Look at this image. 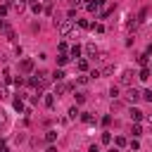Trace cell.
Returning <instances> with one entry per match:
<instances>
[{
  "label": "cell",
  "mask_w": 152,
  "mask_h": 152,
  "mask_svg": "<svg viewBox=\"0 0 152 152\" xmlns=\"http://www.w3.org/2000/svg\"><path fill=\"white\" fill-rule=\"evenodd\" d=\"M57 28H59V33H62V36H69V33H74V24H71L69 19L59 21V24H57Z\"/></svg>",
  "instance_id": "cell-1"
},
{
  "label": "cell",
  "mask_w": 152,
  "mask_h": 152,
  "mask_svg": "<svg viewBox=\"0 0 152 152\" xmlns=\"http://www.w3.org/2000/svg\"><path fill=\"white\" fill-rule=\"evenodd\" d=\"M126 100H128L131 104H133V102H138V100H140V90H135V88H131V90L126 93Z\"/></svg>",
  "instance_id": "cell-2"
},
{
  "label": "cell",
  "mask_w": 152,
  "mask_h": 152,
  "mask_svg": "<svg viewBox=\"0 0 152 152\" xmlns=\"http://www.w3.org/2000/svg\"><path fill=\"white\" fill-rule=\"evenodd\" d=\"M86 55H88V57H97V55H100V50L95 48V43H88V45H86Z\"/></svg>",
  "instance_id": "cell-3"
},
{
  "label": "cell",
  "mask_w": 152,
  "mask_h": 152,
  "mask_svg": "<svg viewBox=\"0 0 152 152\" xmlns=\"http://www.w3.org/2000/svg\"><path fill=\"white\" fill-rule=\"evenodd\" d=\"M21 71L24 74H31L33 71V59H21Z\"/></svg>",
  "instance_id": "cell-4"
},
{
  "label": "cell",
  "mask_w": 152,
  "mask_h": 152,
  "mask_svg": "<svg viewBox=\"0 0 152 152\" xmlns=\"http://www.w3.org/2000/svg\"><path fill=\"white\" fill-rule=\"evenodd\" d=\"M133 76H135V74H133V71H128V69H126V71H124V74H121V78H119V81H121V83H124V86H128V83H131V81H133Z\"/></svg>",
  "instance_id": "cell-5"
},
{
  "label": "cell",
  "mask_w": 152,
  "mask_h": 152,
  "mask_svg": "<svg viewBox=\"0 0 152 152\" xmlns=\"http://www.w3.org/2000/svg\"><path fill=\"white\" fill-rule=\"evenodd\" d=\"M10 5H12V10H17V12H21V10L26 7V0H10Z\"/></svg>",
  "instance_id": "cell-6"
},
{
  "label": "cell",
  "mask_w": 152,
  "mask_h": 152,
  "mask_svg": "<svg viewBox=\"0 0 152 152\" xmlns=\"http://www.w3.org/2000/svg\"><path fill=\"white\" fill-rule=\"evenodd\" d=\"M102 5H104V0H95V2H88V10H90V12H97Z\"/></svg>",
  "instance_id": "cell-7"
},
{
  "label": "cell",
  "mask_w": 152,
  "mask_h": 152,
  "mask_svg": "<svg viewBox=\"0 0 152 152\" xmlns=\"http://www.w3.org/2000/svg\"><path fill=\"white\" fill-rule=\"evenodd\" d=\"M138 78H140V81H147V78H150V69H147V66H142V69H140V74H138Z\"/></svg>",
  "instance_id": "cell-8"
},
{
  "label": "cell",
  "mask_w": 152,
  "mask_h": 152,
  "mask_svg": "<svg viewBox=\"0 0 152 152\" xmlns=\"http://www.w3.org/2000/svg\"><path fill=\"white\" fill-rule=\"evenodd\" d=\"M131 119H133V121H140V119H142V112H140V109H131Z\"/></svg>",
  "instance_id": "cell-9"
},
{
  "label": "cell",
  "mask_w": 152,
  "mask_h": 152,
  "mask_svg": "<svg viewBox=\"0 0 152 152\" xmlns=\"http://www.w3.org/2000/svg\"><path fill=\"white\" fill-rule=\"evenodd\" d=\"M69 55H71V57H78V55H81V45H71Z\"/></svg>",
  "instance_id": "cell-10"
},
{
  "label": "cell",
  "mask_w": 152,
  "mask_h": 152,
  "mask_svg": "<svg viewBox=\"0 0 152 152\" xmlns=\"http://www.w3.org/2000/svg\"><path fill=\"white\" fill-rule=\"evenodd\" d=\"M66 62H69V55H66V52H62V55L57 57V64H66Z\"/></svg>",
  "instance_id": "cell-11"
},
{
  "label": "cell",
  "mask_w": 152,
  "mask_h": 152,
  "mask_svg": "<svg viewBox=\"0 0 152 152\" xmlns=\"http://www.w3.org/2000/svg\"><path fill=\"white\" fill-rule=\"evenodd\" d=\"M140 97H142V100H147V102H152V90H142V93H140Z\"/></svg>",
  "instance_id": "cell-12"
},
{
  "label": "cell",
  "mask_w": 152,
  "mask_h": 152,
  "mask_svg": "<svg viewBox=\"0 0 152 152\" xmlns=\"http://www.w3.org/2000/svg\"><path fill=\"white\" fill-rule=\"evenodd\" d=\"M43 102H45V107H52V104H55V97H52V95H45Z\"/></svg>",
  "instance_id": "cell-13"
},
{
  "label": "cell",
  "mask_w": 152,
  "mask_h": 152,
  "mask_svg": "<svg viewBox=\"0 0 152 152\" xmlns=\"http://www.w3.org/2000/svg\"><path fill=\"white\" fill-rule=\"evenodd\" d=\"M5 36H7V38H10V40H14V31H12V28H10V26H5Z\"/></svg>",
  "instance_id": "cell-14"
},
{
  "label": "cell",
  "mask_w": 152,
  "mask_h": 152,
  "mask_svg": "<svg viewBox=\"0 0 152 152\" xmlns=\"http://www.w3.org/2000/svg\"><path fill=\"white\" fill-rule=\"evenodd\" d=\"M131 133H133V138H138V135H140V133H142V131H140V126H138V124H135V126H133V128H131Z\"/></svg>",
  "instance_id": "cell-15"
},
{
  "label": "cell",
  "mask_w": 152,
  "mask_h": 152,
  "mask_svg": "<svg viewBox=\"0 0 152 152\" xmlns=\"http://www.w3.org/2000/svg\"><path fill=\"white\" fill-rule=\"evenodd\" d=\"M102 142H104V145H107V142H112V133H107V131H104V133H102Z\"/></svg>",
  "instance_id": "cell-16"
},
{
  "label": "cell",
  "mask_w": 152,
  "mask_h": 152,
  "mask_svg": "<svg viewBox=\"0 0 152 152\" xmlns=\"http://www.w3.org/2000/svg\"><path fill=\"white\" fill-rule=\"evenodd\" d=\"M78 69L86 71V69H88V62H86V59H78Z\"/></svg>",
  "instance_id": "cell-17"
},
{
  "label": "cell",
  "mask_w": 152,
  "mask_h": 152,
  "mask_svg": "<svg viewBox=\"0 0 152 152\" xmlns=\"http://www.w3.org/2000/svg\"><path fill=\"white\" fill-rule=\"evenodd\" d=\"M45 138H48V140H50V142H52V140H55V138H57V133H55V131H48V133H45Z\"/></svg>",
  "instance_id": "cell-18"
},
{
  "label": "cell",
  "mask_w": 152,
  "mask_h": 152,
  "mask_svg": "<svg viewBox=\"0 0 152 152\" xmlns=\"http://www.w3.org/2000/svg\"><path fill=\"white\" fill-rule=\"evenodd\" d=\"M138 64H142V66H145V64H147V55H140V57H138Z\"/></svg>",
  "instance_id": "cell-19"
},
{
  "label": "cell",
  "mask_w": 152,
  "mask_h": 152,
  "mask_svg": "<svg viewBox=\"0 0 152 152\" xmlns=\"http://www.w3.org/2000/svg\"><path fill=\"white\" fill-rule=\"evenodd\" d=\"M52 78H55V81H62V78H64V71H55V76H52Z\"/></svg>",
  "instance_id": "cell-20"
},
{
  "label": "cell",
  "mask_w": 152,
  "mask_h": 152,
  "mask_svg": "<svg viewBox=\"0 0 152 152\" xmlns=\"http://www.w3.org/2000/svg\"><path fill=\"white\" fill-rule=\"evenodd\" d=\"M76 102H78V104L86 102V95H83V93H76Z\"/></svg>",
  "instance_id": "cell-21"
},
{
  "label": "cell",
  "mask_w": 152,
  "mask_h": 152,
  "mask_svg": "<svg viewBox=\"0 0 152 152\" xmlns=\"http://www.w3.org/2000/svg\"><path fill=\"white\" fill-rule=\"evenodd\" d=\"M69 116H71V119H76V116H78V109H76V107H71V109H69Z\"/></svg>",
  "instance_id": "cell-22"
},
{
  "label": "cell",
  "mask_w": 152,
  "mask_h": 152,
  "mask_svg": "<svg viewBox=\"0 0 152 152\" xmlns=\"http://www.w3.org/2000/svg\"><path fill=\"white\" fill-rule=\"evenodd\" d=\"M81 119H83V121H86V124H93V116H90V114H83V116H81Z\"/></svg>",
  "instance_id": "cell-23"
},
{
  "label": "cell",
  "mask_w": 152,
  "mask_h": 152,
  "mask_svg": "<svg viewBox=\"0 0 152 152\" xmlns=\"http://www.w3.org/2000/svg\"><path fill=\"white\" fill-rule=\"evenodd\" d=\"M5 121H7V119H5V112L0 109V126H5Z\"/></svg>",
  "instance_id": "cell-24"
},
{
  "label": "cell",
  "mask_w": 152,
  "mask_h": 152,
  "mask_svg": "<svg viewBox=\"0 0 152 152\" xmlns=\"http://www.w3.org/2000/svg\"><path fill=\"white\" fill-rule=\"evenodd\" d=\"M0 152H10V150H7V145H5V140H0Z\"/></svg>",
  "instance_id": "cell-25"
},
{
  "label": "cell",
  "mask_w": 152,
  "mask_h": 152,
  "mask_svg": "<svg viewBox=\"0 0 152 152\" xmlns=\"http://www.w3.org/2000/svg\"><path fill=\"white\" fill-rule=\"evenodd\" d=\"M88 152H100V147H97V145H90V147H88Z\"/></svg>",
  "instance_id": "cell-26"
},
{
  "label": "cell",
  "mask_w": 152,
  "mask_h": 152,
  "mask_svg": "<svg viewBox=\"0 0 152 152\" xmlns=\"http://www.w3.org/2000/svg\"><path fill=\"white\" fill-rule=\"evenodd\" d=\"M5 12H7V7H0V17H5Z\"/></svg>",
  "instance_id": "cell-27"
},
{
  "label": "cell",
  "mask_w": 152,
  "mask_h": 152,
  "mask_svg": "<svg viewBox=\"0 0 152 152\" xmlns=\"http://www.w3.org/2000/svg\"><path fill=\"white\" fill-rule=\"evenodd\" d=\"M48 152H57V147H48Z\"/></svg>",
  "instance_id": "cell-28"
},
{
  "label": "cell",
  "mask_w": 152,
  "mask_h": 152,
  "mask_svg": "<svg viewBox=\"0 0 152 152\" xmlns=\"http://www.w3.org/2000/svg\"><path fill=\"white\" fill-rule=\"evenodd\" d=\"M0 28H5V21H2V17H0Z\"/></svg>",
  "instance_id": "cell-29"
},
{
  "label": "cell",
  "mask_w": 152,
  "mask_h": 152,
  "mask_svg": "<svg viewBox=\"0 0 152 152\" xmlns=\"http://www.w3.org/2000/svg\"><path fill=\"white\" fill-rule=\"evenodd\" d=\"M109 152H119V150H116V147H112V150H109Z\"/></svg>",
  "instance_id": "cell-30"
},
{
  "label": "cell",
  "mask_w": 152,
  "mask_h": 152,
  "mask_svg": "<svg viewBox=\"0 0 152 152\" xmlns=\"http://www.w3.org/2000/svg\"><path fill=\"white\" fill-rule=\"evenodd\" d=\"M147 119H150V121H152V114H147Z\"/></svg>",
  "instance_id": "cell-31"
},
{
  "label": "cell",
  "mask_w": 152,
  "mask_h": 152,
  "mask_svg": "<svg viewBox=\"0 0 152 152\" xmlns=\"http://www.w3.org/2000/svg\"><path fill=\"white\" fill-rule=\"evenodd\" d=\"M150 135H152V131H150Z\"/></svg>",
  "instance_id": "cell-32"
}]
</instances>
